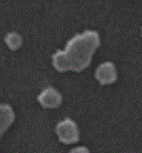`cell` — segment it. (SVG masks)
<instances>
[{
	"mask_svg": "<svg viewBox=\"0 0 142 153\" xmlns=\"http://www.w3.org/2000/svg\"><path fill=\"white\" fill-rule=\"evenodd\" d=\"M69 153H91V152L85 146H77V147L72 148Z\"/></svg>",
	"mask_w": 142,
	"mask_h": 153,
	"instance_id": "obj_7",
	"label": "cell"
},
{
	"mask_svg": "<svg viewBox=\"0 0 142 153\" xmlns=\"http://www.w3.org/2000/svg\"><path fill=\"white\" fill-rule=\"evenodd\" d=\"M95 78L102 85H112L117 80V70L112 62L100 64L95 70Z\"/></svg>",
	"mask_w": 142,
	"mask_h": 153,
	"instance_id": "obj_4",
	"label": "cell"
},
{
	"mask_svg": "<svg viewBox=\"0 0 142 153\" xmlns=\"http://www.w3.org/2000/svg\"><path fill=\"white\" fill-rule=\"evenodd\" d=\"M37 100L45 108H57L63 102L62 94L53 87H47L38 95Z\"/></svg>",
	"mask_w": 142,
	"mask_h": 153,
	"instance_id": "obj_3",
	"label": "cell"
},
{
	"mask_svg": "<svg viewBox=\"0 0 142 153\" xmlns=\"http://www.w3.org/2000/svg\"><path fill=\"white\" fill-rule=\"evenodd\" d=\"M100 46V36L95 30L76 33L66 44L64 50L52 55V65L59 72H81L90 66L95 51Z\"/></svg>",
	"mask_w": 142,
	"mask_h": 153,
	"instance_id": "obj_1",
	"label": "cell"
},
{
	"mask_svg": "<svg viewBox=\"0 0 142 153\" xmlns=\"http://www.w3.org/2000/svg\"><path fill=\"white\" fill-rule=\"evenodd\" d=\"M15 121V111L10 104L0 103V140Z\"/></svg>",
	"mask_w": 142,
	"mask_h": 153,
	"instance_id": "obj_5",
	"label": "cell"
},
{
	"mask_svg": "<svg viewBox=\"0 0 142 153\" xmlns=\"http://www.w3.org/2000/svg\"><path fill=\"white\" fill-rule=\"evenodd\" d=\"M55 133L59 141L65 145L75 144L79 140L78 126L71 118H65L58 123L55 126Z\"/></svg>",
	"mask_w": 142,
	"mask_h": 153,
	"instance_id": "obj_2",
	"label": "cell"
},
{
	"mask_svg": "<svg viewBox=\"0 0 142 153\" xmlns=\"http://www.w3.org/2000/svg\"><path fill=\"white\" fill-rule=\"evenodd\" d=\"M4 42H5L6 46L10 50H17L21 47L23 43V39L20 33L16 31H10L5 34L4 36Z\"/></svg>",
	"mask_w": 142,
	"mask_h": 153,
	"instance_id": "obj_6",
	"label": "cell"
}]
</instances>
